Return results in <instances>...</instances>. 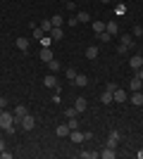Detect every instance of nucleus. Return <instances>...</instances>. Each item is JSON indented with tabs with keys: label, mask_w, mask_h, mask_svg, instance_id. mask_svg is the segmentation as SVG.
Segmentation results:
<instances>
[{
	"label": "nucleus",
	"mask_w": 143,
	"mask_h": 159,
	"mask_svg": "<svg viewBox=\"0 0 143 159\" xmlns=\"http://www.w3.org/2000/svg\"><path fill=\"white\" fill-rule=\"evenodd\" d=\"M50 24H53V26H62V24H64V19H62L60 14H55L53 19H50Z\"/></svg>",
	"instance_id": "393cba45"
},
{
	"label": "nucleus",
	"mask_w": 143,
	"mask_h": 159,
	"mask_svg": "<svg viewBox=\"0 0 143 159\" xmlns=\"http://www.w3.org/2000/svg\"><path fill=\"white\" fill-rule=\"evenodd\" d=\"M129 66L134 69V71H138V69L143 66V57H141V55H136V57H131V60H129Z\"/></svg>",
	"instance_id": "9d476101"
},
{
	"label": "nucleus",
	"mask_w": 143,
	"mask_h": 159,
	"mask_svg": "<svg viewBox=\"0 0 143 159\" xmlns=\"http://www.w3.org/2000/svg\"><path fill=\"white\" fill-rule=\"evenodd\" d=\"M67 24H69V26H76V24H79V19H76V17H72V19H67Z\"/></svg>",
	"instance_id": "f704fd0d"
},
{
	"label": "nucleus",
	"mask_w": 143,
	"mask_h": 159,
	"mask_svg": "<svg viewBox=\"0 0 143 159\" xmlns=\"http://www.w3.org/2000/svg\"><path fill=\"white\" fill-rule=\"evenodd\" d=\"M136 76H138V79L143 81V66H141V69H138V71H136Z\"/></svg>",
	"instance_id": "4c0bfd02"
},
{
	"label": "nucleus",
	"mask_w": 143,
	"mask_h": 159,
	"mask_svg": "<svg viewBox=\"0 0 143 159\" xmlns=\"http://www.w3.org/2000/svg\"><path fill=\"white\" fill-rule=\"evenodd\" d=\"M26 114H29V109L24 105H17V107H14V126H17V121H21Z\"/></svg>",
	"instance_id": "7ed1b4c3"
},
{
	"label": "nucleus",
	"mask_w": 143,
	"mask_h": 159,
	"mask_svg": "<svg viewBox=\"0 0 143 159\" xmlns=\"http://www.w3.org/2000/svg\"><path fill=\"white\" fill-rule=\"evenodd\" d=\"M74 83H76V86H88V79H86V76H83V74H76V76H74Z\"/></svg>",
	"instance_id": "f3484780"
},
{
	"label": "nucleus",
	"mask_w": 143,
	"mask_h": 159,
	"mask_svg": "<svg viewBox=\"0 0 143 159\" xmlns=\"http://www.w3.org/2000/svg\"><path fill=\"white\" fill-rule=\"evenodd\" d=\"M105 31H107L110 36H117V33H119V24H117L115 19H110V21H105Z\"/></svg>",
	"instance_id": "39448f33"
},
{
	"label": "nucleus",
	"mask_w": 143,
	"mask_h": 159,
	"mask_svg": "<svg viewBox=\"0 0 143 159\" xmlns=\"http://www.w3.org/2000/svg\"><path fill=\"white\" fill-rule=\"evenodd\" d=\"M34 126H36V119L31 114H26V116L21 119V128H24V131H34Z\"/></svg>",
	"instance_id": "20e7f679"
},
{
	"label": "nucleus",
	"mask_w": 143,
	"mask_h": 159,
	"mask_svg": "<svg viewBox=\"0 0 143 159\" xmlns=\"http://www.w3.org/2000/svg\"><path fill=\"white\" fill-rule=\"evenodd\" d=\"M76 19H79V24H88V21H91V14L88 12H79V14H76Z\"/></svg>",
	"instance_id": "aec40b11"
},
{
	"label": "nucleus",
	"mask_w": 143,
	"mask_h": 159,
	"mask_svg": "<svg viewBox=\"0 0 143 159\" xmlns=\"http://www.w3.org/2000/svg\"><path fill=\"white\" fill-rule=\"evenodd\" d=\"M122 45H126V48L131 50V48H134V38H129V36H124V38H122Z\"/></svg>",
	"instance_id": "c756f323"
},
{
	"label": "nucleus",
	"mask_w": 143,
	"mask_h": 159,
	"mask_svg": "<svg viewBox=\"0 0 143 159\" xmlns=\"http://www.w3.org/2000/svg\"><path fill=\"white\" fill-rule=\"evenodd\" d=\"M41 60L45 62V64L53 60V52H50V48H43V50H41Z\"/></svg>",
	"instance_id": "a211bd4d"
},
{
	"label": "nucleus",
	"mask_w": 143,
	"mask_h": 159,
	"mask_svg": "<svg viewBox=\"0 0 143 159\" xmlns=\"http://www.w3.org/2000/svg\"><path fill=\"white\" fill-rule=\"evenodd\" d=\"M50 38H53V40H62V38H64L62 26H53V29H50Z\"/></svg>",
	"instance_id": "1a4fd4ad"
},
{
	"label": "nucleus",
	"mask_w": 143,
	"mask_h": 159,
	"mask_svg": "<svg viewBox=\"0 0 143 159\" xmlns=\"http://www.w3.org/2000/svg\"><path fill=\"white\" fill-rule=\"evenodd\" d=\"M141 57H143V55H141Z\"/></svg>",
	"instance_id": "79ce46f5"
},
{
	"label": "nucleus",
	"mask_w": 143,
	"mask_h": 159,
	"mask_svg": "<svg viewBox=\"0 0 143 159\" xmlns=\"http://www.w3.org/2000/svg\"><path fill=\"white\" fill-rule=\"evenodd\" d=\"M112 98H115L117 102H126V100H129V93H126V90H122V88H117L115 93H112Z\"/></svg>",
	"instance_id": "6e6552de"
},
{
	"label": "nucleus",
	"mask_w": 143,
	"mask_h": 159,
	"mask_svg": "<svg viewBox=\"0 0 143 159\" xmlns=\"http://www.w3.org/2000/svg\"><path fill=\"white\" fill-rule=\"evenodd\" d=\"M74 109L79 114L81 112H86V109H88V102H86V98H76V102H74Z\"/></svg>",
	"instance_id": "0eeeda50"
},
{
	"label": "nucleus",
	"mask_w": 143,
	"mask_h": 159,
	"mask_svg": "<svg viewBox=\"0 0 143 159\" xmlns=\"http://www.w3.org/2000/svg\"><path fill=\"white\" fill-rule=\"evenodd\" d=\"M126 50H129V48H126V45H122V43H119V48H117V52H119V55H124V52H126Z\"/></svg>",
	"instance_id": "72a5a7b5"
},
{
	"label": "nucleus",
	"mask_w": 143,
	"mask_h": 159,
	"mask_svg": "<svg viewBox=\"0 0 143 159\" xmlns=\"http://www.w3.org/2000/svg\"><path fill=\"white\" fill-rule=\"evenodd\" d=\"M62 2H67V0H62Z\"/></svg>",
	"instance_id": "a19ab883"
},
{
	"label": "nucleus",
	"mask_w": 143,
	"mask_h": 159,
	"mask_svg": "<svg viewBox=\"0 0 143 159\" xmlns=\"http://www.w3.org/2000/svg\"><path fill=\"white\" fill-rule=\"evenodd\" d=\"M41 29H43V31H45V33H50V29H53V24H50V19H43V21H41Z\"/></svg>",
	"instance_id": "bb28decb"
},
{
	"label": "nucleus",
	"mask_w": 143,
	"mask_h": 159,
	"mask_svg": "<svg viewBox=\"0 0 143 159\" xmlns=\"http://www.w3.org/2000/svg\"><path fill=\"white\" fill-rule=\"evenodd\" d=\"M134 36H143V26H134Z\"/></svg>",
	"instance_id": "473e14b6"
},
{
	"label": "nucleus",
	"mask_w": 143,
	"mask_h": 159,
	"mask_svg": "<svg viewBox=\"0 0 143 159\" xmlns=\"http://www.w3.org/2000/svg\"><path fill=\"white\" fill-rule=\"evenodd\" d=\"M0 157H2V159H12V152H5V150H2V152H0Z\"/></svg>",
	"instance_id": "c9c22d12"
},
{
	"label": "nucleus",
	"mask_w": 143,
	"mask_h": 159,
	"mask_svg": "<svg viewBox=\"0 0 143 159\" xmlns=\"http://www.w3.org/2000/svg\"><path fill=\"white\" fill-rule=\"evenodd\" d=\"M64 76H69V81H74V76H76V71H74V69H67V71H64Z\"/></svg>",
	"instance_id": "2f4dec72"
},
{
	"label": "nucleus",
	"mask_w": 143,
	"mask_h": 159,
	"mask_svg": "<svg viewBox=\"0 0 143 159\" xmlns=\"http://www.w3.org/2000/svg\"><path fill=\"white\" fill-rule=\"evenodd\" d=\"M43 86H45V88H57V76H55V74L50 71V74L45 76V79H43Z\"/></svg>",
	"instance_id": "423d86ee"
},
{
	"label": "nucleus",
	"mask_w": 143,
	"mask_h": 159,
	"mask_svg": "<svg viewBox=\"0 0 143 159\" xmlns=\"http://www.w3.org/2000/svg\"><path fill=\"white\" fill-rule=\"evenodd\" d=\"M115 147H105V150H102V152H100V157L102 159H115Z\"/></svg>",
	"instance_id": "2eb2a0df"
},
{
	"label": "nucleus",
	"mask_w": 143,
	"mask_h": 159,
	"mask_svg": "<svg viewBox=\"0 0 143 159\" xmlns=\"http://www.w3.org/2000/svg\"><path fill=\"white\" fill-rule=\"evenodd\" d=\"M93 31L95 33H102V31H105V21H93Z\"/></svg>",
	"instance_id": "b1692460"
},
{
	"label": "nucleus",
	"mask_w": 143,
	"mask_h": 159,
	"mask_svg": "<svg viewBox=\"0 0 143 159\" xmlns=\"http://www.w3.org/2000/svg\"><path fill=\"white\" fill-rule=\"evenodd\" d=\"M86 57H88V60H95V57H98V48L88 45V48H86Z\"/></svg>",
	"instance_id": "6ab92c4d"
},
{
	"label": "nucleus",
	"mask_w": 143,
	"mask_h": 159,
	"mask_svg": "<svg viewBox=\"0 0 143 159\" xmlns=\"http://www.w3.org/2000/svg\"><path fill=\"white\" fill-rule=\"evenodd\" d=\"M55 135H60V138H67V135H69V126H67V124L57 126V128H55Z\"/></svg>",
	"instance_id": "ddd939ff"
},
{
	"label": "nucleus",
	"mask_w": 143,
	"mask_h": 159,
	"mask_svg": "<svg viewBox=\"0 0 143 159\" xmlns=\"http://www.w3.org/2000/svg\"><path fill=\"white\" fill-rule=\"evenodd\" d=\"M64 114H67V119H69V116H76V114H79V112H76L74 107H69V109H64Z\"/></svg>",
	"instance_id": "7c9ffc66"
},
{
	"label": "nucleus",
	"mask_w": 143,
	"mask_h": 159,
	"mask_svg": "<svg viewBox=\"0 0 143 159\" xmlns=\"http://www.w3.org/2000/svg\"><path fill=\"white\" fill-rule=\"evenodd\" d=\"M17 48L21 52H29V38H17Z\"/></svg>",
	"instance_id": "dca6fc26"
},
{
	"label": "nucleus",
	"mask_w": 143,
	"mask_h": 159,
	"mask_svg": "<svg viewBox=\"0 0 143 159\" xmlns=\"http://www.w3.org/2000/svg\"><path fill=\"white\" fill-rule=\"evenodd\" d=\"M2 150H5V140L0 138V152H2Z\"/></svg>",
	"instance_id": "58836bf2"
},
{
	"label": "nucleus",
	"mask_w": 143,
	"mask_h": 159,
	"mask_svg": "<svg viewBox=\"0 0 143 159\" xmlns=\"http://www.w3.org/2000/svg\"><path fill=\"white\" fill-rule=\"evenodd\" d=\"M141 38H143V36H141Z\"/></svg>",
	"instance_id": "37998d69"
},
{
	"label": "nucleus",
	"mask_w": 143,
	"mask_h": 159,
	"mask_svg": "<svg viewBox=\"0 0 143 159\" xmlns=\"http://www.w3.org/2000/svg\"><path fill=\"white\" fill-rule=\"evenodd\" d=\"M119 140H122V133H119V131H110L107 133V147H117V145H119Z\"/></svg>",
	"instance_id": "f03ea898"
},
{
	"label": "nucleus",
	"mask_w": 143,
	"mask_h": 159,
	"mask_svg": "<svg viewBox=\"0 0 143 159\" xmlns=\"http://www.w3.org/2000/svg\"><path fill=\"white\" fill-rule=\"evenodd\" d=\"M34 38H36V40H43V38H45V31H43L41 26H36V29H34Z\"/></svg>",
	"instance_id": "5701e85b"
},
{
	"label": "nucleus",
	"mask_w": 143,
	"mask_h": 159,
	"mask_svg": "<svg viewBox=\"0 0 143 159\" xmlns=\"http://www.w3.org/2000/svg\"><path fill=\"white\" fill-rule=\"evenodd\" d=\"M69 135H72V143H83V140H86V135H83V133H79V128L69 131Z\"/></svg>",
	"instance_id": "f8f14e48"
},
{
	"label": "nucleus",
	"mask_w": 143,
	"mask_h": 159,
	"mask_svg": "<svg viewBox=\"0 0 143 159\" xmlns=\"http://www.w3.org/2000/svg\"><path fill=\"white\" fill-rule=\"evenodd\" d=\"M112 100H115V98H112V93H110V90H105V93L100 95V102H102V105H110Z\"/></svg>",
	"instance_id": "4be33fe9"
},
{
	"label": "nucleus",
	"mask_w": 143,
	"mask_h": 159,
	"mask_svg": "<svg viewBox=\"0 0 143 159\" xmlns=\"http://www.w3.org/2000/svg\"><path fill=\"white\" fill-rule=\"evenodd\" d=\"M12 126H14V112L12 114L2 112V114H0V128H2V131H10Z\"/></svg>",
	"instance_id": "f257e3e1"
},
{
	"label": "nucleus",
	"mask_w": 143,
	"mask_h": 159,
	"mask_svg": "<svg viewBox=\"0 0 143 159\" xmlns=\"http://www.w3.org/2000/svg\"><path fill=\"white\" fill-rule=\"evenodd\" d=\"M48 69H50L53 74H57V71L62 69V66H60V62H57V60H50V62H48Z\"/></svg>",
	"instance_id": "412c9836"
},
{
	"label": "nucleus",
	"mask_w": 143,
	"mask_h": 159,
	"mask_svg": "<svg viewBox=\"0 0 143 159\" xmlns=\"http://www.w3.org/2000/svg\"><path fill=\"white\" fill-rule=\"evenodd\" d=\"M129 86H131V90L136 93V90H141V88H143V81L138 79V76H134V79H131V83H129Z\"/></svg>",
	"instance_id": "4468645a"
},
{
	"label": "nucleus",
	"mask_w": 143,
	"mask_h": 159,
	"mask_svg": "<svg viewBox=\"0 0 143 159\" xmlns=\"http://www.w3.org/2000/svg\"><path fill=\"white\" fill-rule=\"evenodd\" d=\"M131 105H136V107H143V90H136V93L131 95Z\"/></svg>",
	"instance_id": "9b49d317"
},
{
	"label": "nucleus",
	"mask_w": 143,
	"mask_h": 159,
	"mask_svg": "<svg viewBox=\"0 0 143 159\" xmlns=\"http://www.w3.org/2000/svg\"><path fill=\"white\" fill-rule=\"evenodd\" d=\"M100 2H105V5H110V2H112V0H100Z\"/></svg>",
	"instance_id": "ea45409f"
},
{
	"label": "nucleus",
	"mask_w": 143,
	"mask_h": 159,
	"mask_svg": "<svg viewBox=\"0 0 143 159\" xmlns=\"http://www.w3.org/2000/svg\"><path fill=\"white\" fill-rule=\"evenodd\" d=\"M100 157V152H81V159H95Z\"/></svg>",
	"instance_id": "c85d7f7f"
},
{
	"label": "nucleus",
	"mask_w": 143,
	"mask_h": 159,
	"mask_svg": "<svg viewBox=\"0 0 143 159\" xmlns=\"http://www.w3.org/2000/svg\"><path fill=\"white\" fill-rule=\"evenodd\" d=\"M0 107H2V109L7 107V100H5V98H0Z\"/></svg>",
	"instance_id": "e433bc0d"
},
{
	"label": "nucleus",
	"mask_w": 143,
	"mask_h": 159,
	"mask_svg": "<svg viewBox=\"0 0 143 159\" xmlns=\"http://www.w3.org/2000/svg\"><path fill=\"white\" fill-rule=\"evenodd\" d=\"M110 38H112V36H110L107 31H102V33H98V40H100V43H110Z\"/></svg>",
	"instance_id": "a878e982"
},
{
	"label": "nucleus",
	"mask_w": 143,
	"mask_h": 159,
	"mask_svg": "<svg viewBox=\"0 0 143 159\" xmlns=\"http://www.w3.org/2000/svg\"><path fill=\"white\" fill-rule=\"evenodd\" d=\"M69 131H74V128H79V121H76V116H69Z\"/></svg>",
	"instance_id": "cd10ccee"
}]
</instances>
